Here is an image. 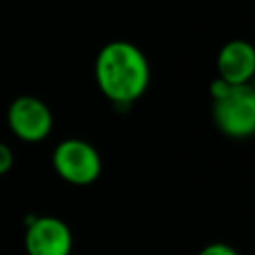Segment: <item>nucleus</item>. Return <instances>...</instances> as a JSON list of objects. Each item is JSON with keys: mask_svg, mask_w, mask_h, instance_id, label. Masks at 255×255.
Wrapping results in <instances>:
<instances>
[{"mask_svg": "<svg viewBox=\"0 0 255 255\" xmlns=\"http://www.w3.org/2000/svg\"><path fill=\"white\" fill-rule=\"evenodd\" d=\"M96 82L102 94L116 104L137 100L149 82L143 52L124 40L106 44L96 58Z\"/></svg>", "mask_w": 255, "mask_h": 255, "instance_id": "f257e3e1", "label": "nucleus"}, {"mask_svg": "<svg viewBox=\"0 0 255 255\" xmlns=\"http://www.w3.org/2000/svg\"><path fill=\"white\" fill-rule=\"evenodd\" d=\"M213 118L217 128L231 137H247L255 133V88L227 86L215 98Z\"/></svg>", "mask_w": 255, "mask_h": 255, "instance_id": "f03ea898", "label": "nucleus"}, {"mask_svg": "<svg viewBox=\"0 0 255 255\" xmlns=\"http://www.w3.org/2000/svg\"><path fill=\"white\" fill-rule=\"evenodd\" d=\"M52 165L64 181L74 185H88L96 181L102 171V159L96 147L78 137L64 139L56 145Z\"/></svg>", "mask_w": 255, "mask_h": 255, "instance_id": "7ed1b4c3", "label": "nucleus"}, {"mask_svg": "<svg viewBox=\"0 0 255 255\" xmlns=\"http://www.w3.org/2000/svg\"><path fill=\"white\" fill-rule=\"evenodd\" d=\"M6 122L10 131L26 143L46 139L54 126L50 108L36 96H18L12 100L6 112Z\"/></svg>", "mask_w": 255, "mask_h": 255, "instance_id": "20e7f679", "label": "nucleus"}, {"mask_svg": "<svg viewBox=\"0 0 255 255\" xmlns=\"http://www.w3.org/2000/svg\"><path fill=\"white\" fill-rule=\"evenodd\" d=\"M74 237L70 227L52 215L28 217L24 247L28 255H70Z\"/></svg>", "mask_w": 255, "mask_h": 255, "instance_id": "39448f33", "label": "nucleus"}, {"mask_svg": "<svg viewBox=\"0 0 255 255\" xmlns=\"http://www.w3.org/2000/svg\"><path fill=\"white\" fill-rule=\"evenodd\" d=\"M217 72L229 86L247 84L255 76V48L245 40L227 42L217 56Z\"/></svg>", "mask_w": 255, "mask_h": 255, "instance_id": "423d86ee", "label": "nucleus"}, {"mask_svg": "<svg viewBox=\"0 0 255 255\" xmlns=\"http://www.w3.org/2000/svg\"><path fill=\"white\" fill-rule=\"evenodd\" d=\"M12 165H14V153H12V149H10L8 143L0 141V175L8 173L12 169Z\"/></svg>", "mask_w": 255, "mask_h": 255, "instance_id": "0eeeda50", "label": "nucleus"}, {"mask_svg": "<svg viewBox=\"0 0 255 255\" xmlns=\"http://www.w3.org/2000/svg\"><path fill=\"white\" fill-rule=\"evenodd\" d=\"M197 255H239V253L225 243H211V245L203 247Z\"/></svg>", "mask_w": 255, "mask_h": 255, "instance_id": "6e6552de", "label": "nucleus"}]
</instances>
